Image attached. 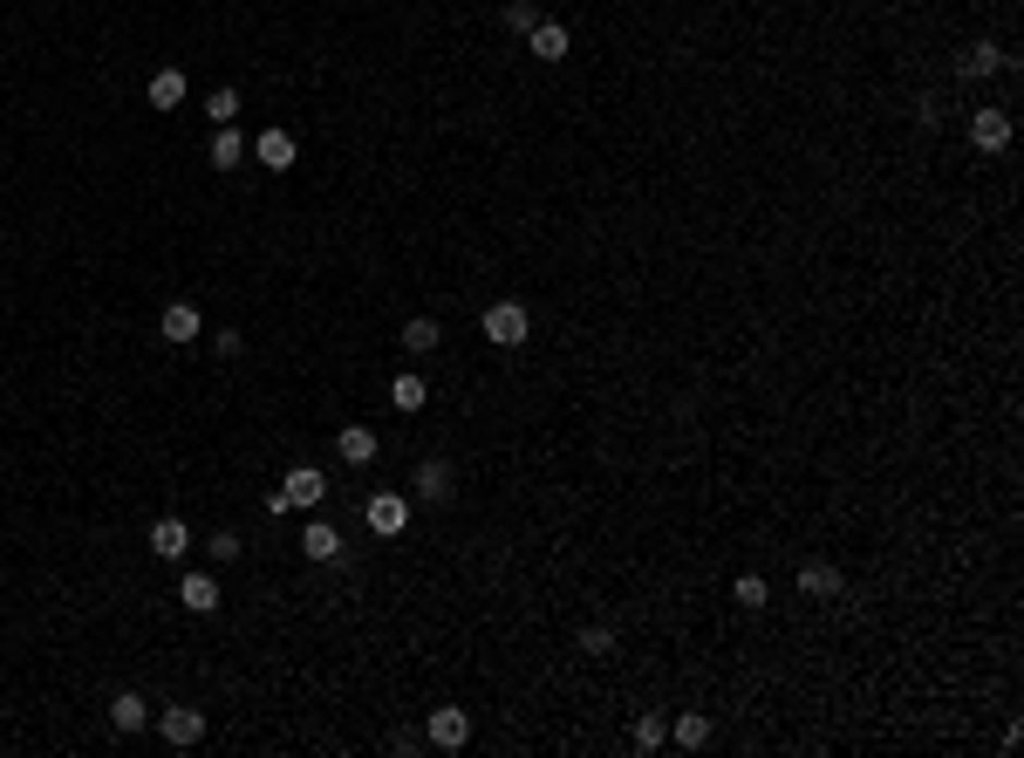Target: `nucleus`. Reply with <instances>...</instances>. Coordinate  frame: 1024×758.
Here are the masks:
<instances>
[{
	"label": "nucleus",
	"mask_w": 1024,
	"mask_h": 758,
	"mask_svg": "<svg viewBox=\"0 0 1024 758\" xmlns=\"http://www.w3.org/2000/svg\"><path fill=\"white\" fill-rule=\"evenodd\" d=\"M205 117H212V131H219V123H240V89L233 83L212 89V96H205Z\"/></svg>",
	"instance_id": "nucleus-23"
},
{
	"label": "nucleus",
	"mask_w": 1024,
	"mask_h": 758,
	"mask_svg": "<svg viewBox=\"0 0 1024 758\" xmlns=\"http://www.w3.org/2000/svg\"><path fill=\"white\" fill-rule=\"evenodd\" d=\"M410 486H417V499H430V505H444V499H451V486H458V478H451V465H444V459H424L417 472H410Z\"/></svg>",
	"instance_id": "nucleus-10"
},
{
	"label": "nucleus",
	"mask_w": 1024,
	"mask_h": 758,
	"mask_svg": "<svg viewBox=\"0 0 1024 758\" xmlns=\"http://www.w3.org/2000/svg\"><path fill=\"white\" fill-rule=\"evenodd\" d=\"M158 731H164V745L192 751V745L205 738V711H198V704H164V711H158Z\"/></svg>",
	"instance_id": "nucleus-5"
},
{
	"label": "nucleus",
	"mask_w": 1024,
	"mask_h": 758,
	"mask_svg": "<svg viewBox=\"0 0 1024 758\" xmlns=\"http://www.w3.org/2000/svg\"><path fill=\"white\" fill-rule=\"evenodd\" d=\"M662 745H670V724H662L656 711H649V718H635V751H662Z\"/></svg>",
	"instance_id": "nucleus-24"
},
{
	"label": "nucleus",
	"mask_w": 1024,
	"mask_h": 758,
	"mask_svg": "<svg viewBox=\"0 0 1024 758\" xmlns=\"http://www.w3.org/2000/svg\"><path fill=\"white\" fill-rule=\"evenodd\" d=\"M328 499V478H321V465H294L288 478H280V492H267V519H280V513H315V505Z\"/></svg>",
	"instance_id": "nucleus-1"
},
{
	"label": "nucleus",
	"mask_w": 1024,
	"mask_h": 758,
	"mask_svg": "<svg viewBox=\"0 0 1024 758\" xmlns=\"http://www.w3.org/2000/svg\"><path fill=\"white\" fill-rule=\"evenodd\" d=\"M800 595L840 601V595H848V580H840V567H827V561H806V567H800Z\"/></svg>",
	"instance_id": "nucleus-12"
},
{
	"label": "nucleus",
	"mask_w": 1024,
	"mask_h": 758,
	"mask_svg": "<svg viewBox=\"0 0 1024 758\" xmlns=\"http://www.w3.org/2000/svg\"><path fill=\"white\" fill-rule=\"evenodd\" d=\"M526 335H533V315L520 301H492V308H485V342L492 349H520Z\"/></svg>",
	"instance_id": "nucleus-2"
},
{
	"label": "nucleus",
	"mask_w": 1024,
	"mask_h": 758,
	"mask_svg": "<svg viewBox=\"0 0 1024 758\" xmlns=\"http://www.w3.org/2000/svg\"><path fill=\"white\" fill-rule=\"evenodd\" d=\"M670 738H676L683 751H704V745H710V718H704V711H683V718L670 724Z\"/></svg>",
	"instance_id": "nucleus-22"
},
{
	"label": "nucleus",
	"mask_w": 1024,
	"mask_h": 758,
	"mask_svg": "<svg viewBox=\"0 0 1024 758\" xmlns=\"http://www.w3.org/2000/svg\"><path fill=\"white\" fill-rule=\"evenodd\" d=\"M150 724V704L137 697V690H117L110 697V731H123V738H131V731H144Z\"/></svg>",
	"instance_id": "nucleus-14"
},
{
	"label": "nucleus",
	"mask_w": 1024,
	"mask_h": 758,
	"mask_svg": "<svg viewBox=\"0 0 1024 758\" xmlns=\"http://www.w3.org/2000/svg\"><path fill=\"white\" fill-rule=\"evenodd\" d=\"M438 342H444V328L430 321V315H417V321H403V349H410V356H430V349H438Z\"/></svg>",
	"instance_id": "nucleus-21"
},
{
	"label": "nucleus",
	"mask_w": 1024,
	"mask_h": 758,
	"mask_svg": "<svg viewBox=\"0 0 1024 758\" xmlns=\"http://www.w3.org/2000/svg\"><path fill=\"white\" fill-rule=\"evenodd\" d=\"M970 144L977 150H1004L1011 144V110H977L970 117Z\"/></svg>",
	"instance_id": "nucleus-9"
},
{
	"label": "nucleus",
	"mask_w": 1024,
	"mask_h": 758,
	"mask_svg": "<svg viewBox=\"0 0 1024 758\" xmlns=\"http://www.w3.org/2000/svg\"><path fill=\"white\" fill-rule=\"evenodd\" d=\"M336 451H342V465H369L376 451H382V438L369 431V424H342V431H336Z\"/></svg>",
	"instance_id": "nucleus-11"
},
{
	"label": "nucleus",
	"mask_w": 1024,
	"mask_h": 758,
	"mask_svg": "<svg viewBox=\"0 0 1024 758\" xmlns=\"http://www.w3.org/2000/svg\"><path fill=\"white\" fill-rule=\"evenodd\" d=\"M390 403H397V411H403V417H417V411H424V403H430V383H424V376H417V369H403V376H390Z\"/></svg>",
	"instance_id": "nucleus-16"
},
{
	"label": "nucleus",
	"mask_w": 1024,
	"mask_h": 758,
	"mask_svg": "<svg viewBox=\"0 0 1024 758\" xmlns=\"http://www.w3.org/2000/svg\"><path fill=\"white\" fill-rule=\"evenodd\" d=\"M424 745H438V751H465V745H472V718L458 711V704H438V711H430V724H424Z\"/></svg>",
	"instance_id": "nucleus-3"
},
{
	"label": "nucleus",
	"mask_w": 1024,
	"mask_h": 758,
	"mask_svg": "<svg viewBox=\"0 0 1024 758\" xmlns=\"http://www.w3.org/2000/svg\"><path fill=\"white\" fill-rule=\"evenodd\" d=\"M150 553H158V561H185V553H192V526L178 519V513H164L158 526H150Z\"/></svg>",
	"instance_id": "nucleus-8"
},
{
	"label": "nucleus",
	"mask_w": 1024,
	"mask_h": 758,
	"mask_svg": "<svg viewBox=\"0 0 1024 758\" xmlns=\"http://www.w3.org/2000/svg\"><path fill=\"white\" fill-rule=\"evenodd\" d=\"M363 526H369L376 540H397L403 526H410V499H403V492H376V499L363 505Z\"/></svg>",
	"instance_id": "nucleus-4"
},
{
	"label": "nucleus",
	"mask_w": 1024,
	"mask_h": 758,
	"mask_svg": "<svg viewBox=\"0 0 1024 758\" xmlns=\"http://www.w3.org/2000/svg\"><path fill=\"white\" fill-rule=\"evenodd\" d=\"M533 21H540V0H505V28L512 35H526Z\"/></svg>",
	"instance_id": "nucleus-26"
},
{
	"label": "nucleus",
	"mask_w": 1024,
	"mask_h": 758,
	"mask_svg": "<svg viewBox=\"0 0 1024 758\" xmlns=\"http://www.w3.org/2000/svg\"><path fill=\"white\" fill-rule=\"evenodd\" d=\"M144 96H150V110H178L185 103V69H158L144 83Z\"/></svg>",
	"instance_id": "nucleus-18"
},
{
	"label": "nucleus",
	"mask_w": 1024,
	"mask_h": 758,
	"mask_svg": "<svg viewBox=\"0 0 1024 758\" xmlns=\"http://www.w3.org/2000/svg\"><path fill=\"white\" fill-rule=\"evenodd\" d=\"M301 553H307V561H336V553H342V534H336L328 519H315V526L301 534Z\"/></svg>",
	"instance_id": "nucleus-20"
},
{
	"label": "nucleus",
	"mask_w": 1024,
	"mask_h": 758,
	"mask_svg": "<svg viewBox=\"0 0 1024 758\" xmlns=\"http://www.w3.org/2000/svg\"><path fill=\"white\" fill-rule=\"evenodd\" d=\"M731 595H737V609H765V601H772V588H765L758 574H737V588H731Z\"/></svg>",
	"instance_id": "nucleus-25"
},
{
	"label": "nucleus",
	"mask_w": 1024,
	"mask_h": 758,
	"mask_svg": "<svg viewBox=\"0 0 1024 758\" xmlns=\"http://www.w3.org/2000/svg\"><path fill=\"white\" fill-rule=\"evenodd\" d=\"M212 553H219V561H240L246 540H240V534H212Z\"/></svg>",
	"instance_id": "nucleus-29"
},
{
	"label": "nucleus",
	"mask_w": 1024,
	"mask_h": 758,
	"mask_svg": "<svg viewBox=\"0 0 1024 758\" xmlns=\"http://www.w3.org/2000/svg\"><path fill=\"white\" fill-rule=\"evenodd\" d=\"M246 150H253V144L240 137V123H219V131H212V164H219V171H233Z\"/></svg>",
	"instance_id": "nucleus-19"
},
{
	"label": "nucleus",
	"mask_w": 1024,
	"mask_h": 758,
	"mask_svg": "<svg viewBox=\"0 0 1024 758\" xmlns=\"http://www.w3.org/2000/svg\"><path fill=\"white\" fill-rule=\"evenodd\" d=\"M1004 62H1011V56H1004L997 41H977V48L956 62V75H963V83H977V75H1004Z\"/></svg>",
	"instance_id": "nucleus-15"
},
{
	"label": "nucleus",
	"mask_w": 1024,
	"mask_h": 758,
	"mask_svg": "<svg viewBox=\"0 0 1024 758\" xmlns=\"http://www.w3.org/2000/svg\"><path fill=\"white\" fill-rule=\"evenodd\" d=\"M253 158H260L267 171H294V137L288 131H260L253 137Z\"/></svg>",
	"instance_id": "nucleus-17"
},
{
	"label": "nucleus",
	"mask_w": 1024,
	"mask_h": 758,
	"mask_svg": "<svg viewBox=\"0 0 1024 758\" xmlns=\"http://www.w3.org/2000/svg\"><path fill=\"white\" fill-rule=\"evenodd\" d=\"M158 335H164L171 349H185V342H198V335H205V321H198L192 301H171V308L158 315Z\"/></svg>",
	"instance_id": "nucleus-7"
},
{
	"label": "nucleus",
	"mask_w": 1024,
	"mask_h": 758,
	"mask_svg": "<svg viewBox=\"0 0 1024 758\" xmlns=\"http://www.w3.org/2000/svg\"><path fill=\"white\" fill-rule=\"evenodd\" d=\"M178 601H185V609H192V615H219V580H212V574H198V567H192L185 580H178Z\"/></svg>",
	"instance_id": "nucleus-13"
},
{
	"label": "nucleus",
	"mask_w": 1024,
	"mask_h": 758,
	"mask_svg": "<svg viewBox=\"0 0 1024 758\" xmlns=\"http://www.w3.org/2000/svg\"><path fill=\"white\" fill-rule=\"evenodd\" d=\"M581 649H587V656H614V628H601V622L581 628Z\"/></svg>",
	"instance_id": "nucleus-27"
},
{
	"label": "nucleus",
	"mask_w": 1024,
	"mask_h": 758,
	"mask_svg": "<svg viewBox=\"0 0 1024 758\" xmlns=\"http://www.w3.org/2000/svg\"><path fill=\"white\" fill-rule=\"evenodd\" d=\"M390 751H397V758H417L424 738H417V731H390Z\"/></svg>",
	"instance_id": "nucleus-28"
},
{
	"label": "nucleus",
	"mask_w": 1024,
	"mask_h": 758,
	"mask_svg": "<svg viewBox=\"0 0 1024 758\" xmlns=\"http://www.w3.org/2000/svg\"><path fill=\"white\" fill-rule=\"evenodd\" d=\"M568 48H574V35L560 28V21H547V14L526 28V56H540V62H568Z\"/></svg>",
	"instance_id": "nucleus-6"
}]
</instances>
